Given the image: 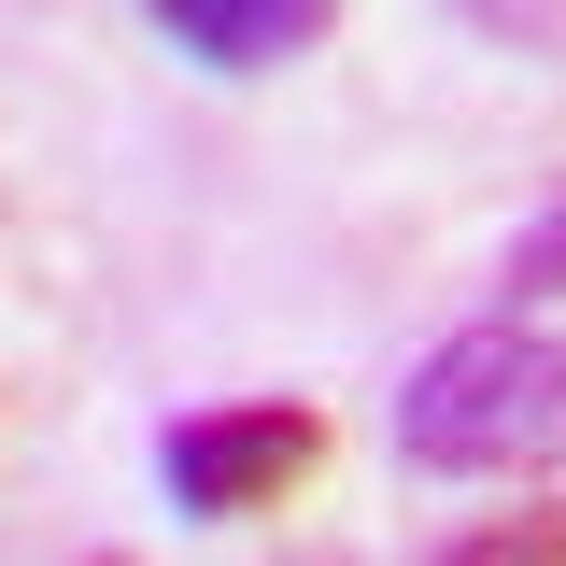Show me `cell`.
Masks as SVG:
<instances>
[{"mask_svg": "<svg viewBox=\"0 0 566 566\" xmlns=\"http://www.w3.org/2000/svg\"><path fill=\"white\" fill-rule=\"evenodd\" d=\"M397 453L439 468V482H510V468L566 453V340H538L524 312L453 326L397 382Z\"/></svg>", "mask_w": 566, "mask_h": 566, "instance_id": "cell-1", "label": "cell"}, {"mask_svg": "<svg viewBox=\"0 0 566 566\" xmlns=\"http://www.w3.org/2000/svg\"><path fill=\"white\" fill-rule=\"evenodd\" d=\"M312 468H326V411L312 397H227V411H185L156 439V482H170L185 524H255Z\"/></svg>", "mask_w": 566, "mask_h": 566, "instance_id": "cell-2", "label": "cell"}, {"mask_svg": "<svg viewBox=\"0 0 566 566\" xmlns=\"http://www.w3.org/2000/svg\"><path fill=\"white\" fill-rule=\"evenodd\" d=\"M142 14L199 71H283V57H312V43L340 29V0H142Z\"/></svg>", "mask_w": 566, "mask_h": 566, "instance_id": "cell-3", "label": "cell"}, {"mask_svg": "<svg viewBox=\"0 0 566 566\" xmlns=\"http://www.w3.org/2000/svg\"><path fill=\"white\" fill-rule=\"evenodd\" d=\"M439 566H566V510H495V524H468Z\"/></svg>", "mask_w": 566, "mask_h": 566, "instance_id": "cell-5", "label": "cell"}, {"mask_svg": "<svg viewBox=\"0 0 566 566\" xmlns=\"http://www.w3.org/2000/svg\"><path fill=\"white\" fill-rule=\"evenodd\" d=\"M538 297H566V185L524 227H510V255H495V312H538Z\"/></svg>", "mask_w": 566, "mask_h": 566, "instance_id": "cell-4", "label": "cell"}, {"mask_svg": "<svg viewBox=\"0 0 566 566\" xmlns=\"http://www.w3.org/2000/svg\"><path fill=\"white\" fill-rule=\"evenodd\" d=\"M283 566H354V553H283Z\"/></svg>", "mask_w": 566, "mask_h": 566, "instance_id": "cell-7", "label": "cell"}, {"mask_svg": "<svg viewBox=\"0 0 566 566\" xmlns=\"http://www.w3.org/2000/svg\"><path fill=\"white\" fill-rule=\"evenodd\" d=\"M453 14H468V29H495V43H538V57L566 43V0H453Z\"/></svg>", "mask_w": 566, "mask_h": 566, "instance_id": "cell-6", "label": "cell"}]
</instances>
